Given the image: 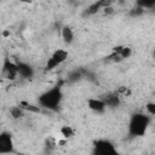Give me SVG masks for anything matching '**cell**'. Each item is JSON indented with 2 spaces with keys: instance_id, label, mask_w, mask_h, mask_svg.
<instances>
[{
  "instance_id": "14",
  "label": "cell",
  "mask_w": 155,
  "mask_h": 155,
  "mask_svg": "<svg viewBox=\"0 0 155 155\" xmlns=\"http://www.w3.org/2000/svg\"><path fill=\"white\" fill-rule=\"evenodd\" d=\"M131 54H132V50H131L130 47L124 46V47H122V50H121V53H120L121 59H126V58H128Z\"/></svg>"
},
{
  "instance_id": "4",
  "label": "cell",
  "mask_w": 155,
  "mask_h": 155,
  "mask_svg": "<svg viewBox=\"0 0 155 155\" xmlns=\"http://www.w3.org/2000/svg\"><path fill=\"white\" fill-rule=\"evenodd\" d=\"M1 78L7 79L10 81H13L17 79L18 76V69H17V63H15L13 61H11L8 57L5 58L4 63H2V68H1Z\"/></svg>"
},
{
  "instance_id": "12",
  "label": "cell",
  "mask_w": 155,
  "mask_h": 155,
  "mask_svg": "<svg viewBox=\"0 0 155 155\" xmlns=\"http://www.w3.org/2000/svg\"><path fill=\"white\" fill-rule=\"evenodd\" d=\"M10 114H11V116L13 117V119H21V117H23L24 116V110L21 108V107H12L11 109H10Z\"/></svg>"
},
{
  "instance_id": "17",
  "label": "cell",
  "mask_w": 155,
  "mask_h": 155,
  "mask_svg": "<svg viewBox=\"0 0 155 155\" xmlns=\"http://www.w3.org/2000/svg\"><path fill=\"white\" fill-rule=\"evenodd\" d=\"M1 36H4V38L10 36V31H8V30H2V31H1Z\"/></svg>"
},
{
  "instance_id": "10",
  "label": "cell",
  "mask_w": 155,
  "mask_h": 155,
  "mask_svg": "<svg viewBox=\"0 0 155 155\" xmlns=\"http://www.w3.org/2000/svg\"><path fill=\"white\" fill-rule=\"evenodd\" d=\"M61 34H62V39L64 40V42H67V44H71L73 42V40H74V31H73V29L69 25H64L62 28Z\"/></svg>"
},
{
  "instance_id": "18",
  "label": "cell",
  "mask_w": 155,
  "mask_h": 155,
  "mask_svg": "<svg viewBox=\"0 0 155 155\" xmlns=\"http://www.w3.org/2000/svg\"><path fill=\"white\" fill-rule=\"evenodd\" d=\"M0 82H1V76H0Z\"/></svg>"
},
{
  "instance_id": "1",
  "label": "cell",
  "mask_w": 155,
  "mask_h": 155,
  "mask_svg": "<svg viewBox=\"0 0 155 155\" xmlns=\"http://www.w3.org/2000/svg\"><path fill=\"white\" fill-rule=\"evenodd\" d=\"M63 93H62V88L61 86H54L52 88H50L48 91L44 92L42 94L39 96L38 102L41 107L50 109V110H56L58 108V105L61 104Z\"/></svg>"
},
{
  "instance_id": "15",
  "label": "cell",
  "mask_w": 155,
  "mask_h": 155,
  "mask_svg": "<svg viewBox=\"0 0 155 155\" xmlns=\"http://www.w3.org/2000/svg\"><path fill=\"white\" fill-rule=\"evenodd\" d=\"M145 110L148 111V115L149 116H153L155 115V104L153 102H149L145 104Z\"/></svg>"
},
{
  "instance_id": "11",
  "label": "cell",
  "mask_w": 155,
  "mask_h": 155,
  "mask_svg": "<svg viewBox=\"0 0 155 155\" xmlns=\"http://www.w3.org/2000/svg\"><path fill=\"white\" fill-rule=\"evenodd\" d=\"M19 107L23 109V110H28V111H31V113H40L41 111V109L39 108V107H35V105H33V104H29L28 102H21V104H19Z\"/></svg>"
},
{
  "instance_id": "19",
  "label": "cell",
  "mask_w": 155,
  "mask_h": 155,
  "mask_svg": "<svg viewBox=\"0 0 155 155\" xmlns=\"http://www.w3.org/2000/svg\"><path fill=\"white\" fill-rule=\"evenodd\" d=\"M0 35H1V33H0Z\"/></svg>"
},
{
  "instance_id": "6",
  "label": "cell",
  "mask_w": 155,
  "mask_h": 155,
  "mask_svg": "<svg viewBox=\"0 0 155 155\" xmlns=\"http://www.w3.org/2000/svg\"><path fill=\"white\" fill-rule=\"evenodd\" d=\"M13 151V140L10 133L0 132V155L11 154Z\"/></svg>"
},
{
  "instance_id": "7",
  "label": "cell",
  "mask_w": 155,
  "mask_h": 155,
  "mask_svg": "<svg viewBox=\"0 0 155 155\" xmlns=\"http://www.w3.org/2000/svg\"><path fill=\"white\" fill-rule=\"evenodd\" d=\"M87 105L91 110H93L96 113H103L107 109L105 103L102 99H98V98H90L87 101Z\"/></svg>"
},
{
  "instance_id": "9",
  "label": "cell",
  "mask_w": 155,
  "mask_h": 155,
  "mask_svg": "<svg viewBox=\"0 0 155 155\" xmlns=\"http://www.w3.org/2000/svg\"><path fill=\"white\" fill-rule=\"evenodd\" d=\"M102 101L105 103L107 107H111V108H115L120 104V97L116 93H109Z\"/></svg>"
},
{
  "instance_id": "5",
  "label": "cell",
  "mask_w": 155,
  "mask_h": 155,
  "mask_svg": "<svg viewBox=\"0 0 155 155\" xmlns=\"http://www.w3.org/2000/svg\"><path fill=\"white\" fill-rule=\"evenodd\" d=\"M68 58V51L63 50V48H58L56 50L51 57L48 58V61L46 62V70H52L54 69L57 65L62 64L65 59Z\"/></svg>"
},
{
  "instance_id": "3",
  "label": "cell",
  "mask_w": 155,
  "mask_h": 155,
  "mask_svg": "<svg viewBox=\"0 0 155 155\" xmlns=\"http://www.w3.org/2000/svg\"><path fill=\"white\" fill-rule=\"evenodd\" d=\"M93 155H119L114 144L108 139H99L94 142Z\"/></svg>"
},
{
  "instance_id": "8",
  "label": "cell",
  "mask_w": 155,
  "mask_h": 155,
  "mask_svg": "<svg viewBox=\"0 0 155 155\" xmlns=\"http://www.w3.org/2000/svg\"><path fill=\"white\" fill-rule=\"evenodd\" d=\"M17 69H18V75L22 76V78L29 79V78H33V75H34L33 68L29 64H27V63L18 62L17 63Z\"/></svg>"
},
{
  "instance_id": "13",
  "label": "cell",
  "mask_w": 155,
  "mask_h": 155,
  "mask_svg": "<svg viewBox=\"0 0 155 155\" xmlns=\"http://www.w3.org/2000/svg\"><path fill=\"white\" fill-rule=\"evenodd\" d=\"M61 134H62L64 138H70V137L74 136V130L71 128V126H68V125L62 126V127H61Z\"/></svg>"
},
{
  "instance_id": "16",
  "label": "cell",
  "mask_w": 155,
  "mask_h": 155,
  "mask_svg": "<svg viewBox=\"0 0 155 155\" xmlns=\"http://www.w3.org/2000/svg\"><path fill=\"white\" fill-rule=\"evenodd\" d=\"M103 10V13L104 15H111L113 12H114V8H113V6L111 5H109V6H105L104 8H102Z\"/></svg>"
},
{
  "instance_id": "2",
  "label": "cell",
  "mask_w": 155,
  "mask_h": 155,
  "mask_svg": "<svg viewBox=\"0 0 155 155\" xmlns=\"http://www.w3.org/2000/svg\"><path fill=\"white\" fill-rule=\"evenodd\" d=\"M149 125H150V116L148 114L137 113V114L132 115V117L128 122V132L133 137L144 136Z\"/></svg>"
}]
</instances>
